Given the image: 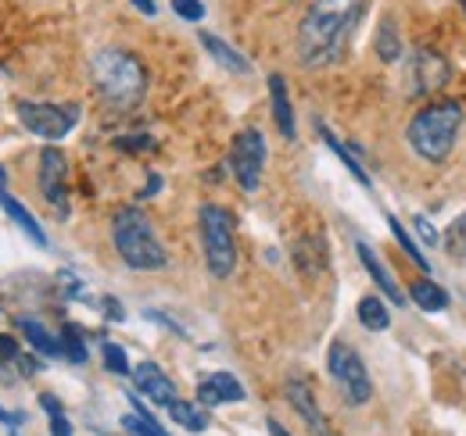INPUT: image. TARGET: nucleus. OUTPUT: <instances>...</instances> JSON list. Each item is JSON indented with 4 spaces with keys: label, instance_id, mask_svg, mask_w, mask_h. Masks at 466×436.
Instances as JSON below:
<instances>
[{
    "label": "nucleus",
    "instance_id": "nucleus-1",
    "mask_svg": "<svg viewBox=\"0 0 466 436\" xmlns=\"http://www.w3.org/2000/svg\"><path fill=\"white\" fill-rule=\"evenodd\" d=\"M362 11L366 0H312L298 22V61L305 68L338 64L362 22Z\"/></svg>",
    "mask_w": 466,
    "mask_h": 436
},
{
    "label": "nucleus",
    "instance_id": "nucleus-2",
    "mask_svg": "<svg viewBox=\"0 0 466 436\" xmlns=\"http://www.w3.org/2000/svg\"><path fill=\"white\" fill-rule=\"evenodd\" d=\"M90 75H94V90L97 97L112 111H133L140 108L144 94H147V68L144 61L122 47H105L90 61Z\"/></svg>",
    "mask_w": 466,
    "mask_h": 436
},
{
    "label": "nucleus",
    "instance_id": "nucleus-3",
    "mask_svg": "<svg viewBox=\"0 0 466 436\" xmlns=\"http://www.w3.org/2000/svg\"><path fill=\"white\" fill-rule=\"evenodd\" d=\"M463 129V104L456 101H434L427 108H420L409 122V147L416 151V158L431 164L449 162L456 140Z\"/></svg>",
    "mask_w": 466,
    "mask_h": 436
},
{
    "label": "nucleus",
    "instance_id": "nucleus-4",
    "mask_svg": "<svg viewBox=\"0 0 466 436\" xmlns=\"http://www.w3.org/2000/svg\"><path fill=\"white\" fill-rule=\"evenodd\" d=\"M112 243H116L118 258L133 272H158L169 265V254H166L151 218L140 208H118L112 218Z\"/></svg>",
    "mask_w": 466,
    "mask_h": 436
},
{
    "label": "nucleus",
    "instance_id": "nucleus-5",
    "mask_svg": "<svg viewBox=\"0 0 466 436\" xmlns=\"http://www.w3.org/2000/svg\"><path fill=\"white\" fill-rule=\"evenodd\" d=\"M205 265L216 279H227L237 269V240H233V215L219 204H201L198 212Z\"/></svg>",
    "mask_w": 466,
    "mask_h": 436
},
{
    "label": "nucleus",
    "instance_id": "nucleus-6",
    "mask_svg": "<svg viewBox=\"0 0 466 436\" xmlns=\"http://www.w3.org/2000/svg\"><path fill=\"white\" fill-rule=\"evenodd\" d=\"M327 372H330V380L338 382L341 397L349 401L351 408H359V404L370 401V393H373L370 372H366L362 358L351 351L349 343H341V340L330 343V351H327Z\"/></svg>",
    "mask_w": 466,
    "mask_h": 436
},
{
    "label": "nucleus",
    "instance_id": "nucleus-7",
    "mask_svg": "<svg viewBox=\"0 0 466 436\" xmlns=\"http://www.w3.org/2000/svg\"><path fill=\"white\" fill-rule=\"evenodd\" d=\"M79 108L76 104H36V101H18V122L40 136V140H61L76 129Z\"/></svg>",
    "mask_w": 466,
    "mask_h": 436
},
{
    "label": "nucleus",
    "instance_id": "nucleus-8",
    "mask_svg": "<svg viewBox=\"0 0 466 436\" xmlns=\"http://www.w3.org/2000/svg\"><path fill=\"white\" fill-rule=\"evenodd\" d=\"M230 168H233V179L240 183L244 193H255L258 190L262 168H266V136L258 129H244V133L233 136Z\"/></svg>",
    "mask_w": 466,
    "mask_h": 436
},
{
    "label": "nucleus",
    "instance_id": "nucleus-9",
    "mask_svg": "<svg viewBox=\"0 0 466 436\" xmlns=\"http://www.w3.org/2000/svg\"><path fill=\"white\" fill-rule=\"evenodd\" d=\"M449 79H452V68H449V61L438 54V51L420 47L416 54L409 57V94L412 97L438 94V90H445Z\"/></svg>",
    "mask_w": 466,
    "mask_h": 436
},
{
    "label": "nucleus",
    "instance_id": "nucleus-10",
    "mask_svg": "<svg viewBox=\"0 0 466 436\" xmlns=\"http://www.w3.org/2000/svg\"><path fill=\"white\" fill-rule=\"evenodd\" d=\"M40 190L61 215H68V162L58 147L40 151Z\"/></svg>",
    "mask_w": 466,
    "mask_h": 436
},
{
    "label": "nucleus",
    "instance_id": "nucleus-11",
    "mask_svg": "<svg viewBox=\"0 0 466 436\" xmlns=\"http://www.w3.org/2000/svg\"><path fill=\"white\" fill-rule=\"evenodd\" d=\"M284 397H288V404H291L294 411L301 415V422L309 426V433L312 436H334L330 422H327V415L319 411V404H316V397H312V390H309L305 382L291 380L288 386H284Z\"/></svg>",
    "mask_w": 466,
    "mask_h": 436
},
{
    "label": "nucleus",
    "instance_id": "nucleus-12",
    "mask_svg": "<svg viewBox=\"0 0 466 436\" xmlns=\"http://www.w3.org/2000/svg\"><path fill=\"white\" fill-rule=\"evenodd\" d=\"M355 254H359V262H362V269L370 272V279L377 282V290H380V293H388V301L402 308V304H406V293L399 290V282H395V275L388 272V265L380 262V254H377V251H373V247H370L366 240H359V243H355Z\"/></svg>",
    "mask_w": 466,
    "mask_h": 436
},
{
    "label": "nucleus",
    "instance_id": "nucleus-13",
    "mask_svg": "<svg viewBox=\"0 0 466 436\" xmlns=\"http://www.w3.org/2000/svg\"><path fill=\"white\" fill-rule=\"evenodd\" d=\"M133 380H137V390H140L147 401H155V404H162V408H169L176 401L173 380H169L155 362H140V365L133 369Z\"/></svg>",
    "mask_w": 466,
    "mask_h": 436
},
{
    "label": "nucleus",
    "instance_id": "nucleus-14",
    "mask_svg": "<svg viewBox=\"0 0 466 436\" xmlns=\"http://www.w3.org/2000/svg\"><path fill=\"white\" fill-rule=\"evenodd\" d=\"M227 401H244V386L237 382V376L230 372H212L198 382V404L205 408H216V404H227Z\"/></svg>",
    "mask_w": 466,
    "mask_h": 436
},
{
    "label": "nucleus",
    "instance_id": "nucleus-15",
    "mask_svg": "<svg viewBox=\"0 0 466 436\" xmlns=\"http://www.w3.org/2000/svg\"><path fill=\"white\" fill-rule=\"evenodd\" d=\"M269 104H273V122L280 129L284 140H294V108H291V94H288V79L280 72L269 75Z\"/></svg>",
    "mask_w": 466,
    "mask_h": 436
},
{
    "label": "nucleus",
    "instance_id": "nucleus-16",
    "mask_svg": "<svg viewBox=\"0 0 466 436\" xmlns=\"http://www.w3.org/2000/svg\"><path fill=\"white\" fill-rule=\"evenodd\" d=\"M0 208L7 212V218H11V222H15V225H18V229H22V233H25V236L36 243V247H47V236H44L40 222L29 215V208H25L22 201H15L7 190H0Z\"/></svg>",
    "mask_w": 466,
    "mask_h": 436
},
{
    "label": "nucleus",
    "instance_id": "nucleus-17",
    "mask_svg": "<svg viewBox=\"0 0 466 436\" xmlns=\"http://www.w3.org/2000/svg\"><path fill=\"white\" fill-rule=\"evenodd\" d=\"M198 40H201V47H205L208 54L216 57V61H219V64H223L227 72H237V75H248V72H251L248 57L237 54L230 44H227V40H219L216 33H198Z\"/></svg>",
    "mask_w": 466,
    "mask_h": 436
},
{
    "label": "nucleus",
    "instance_id": "nucleus-18",
    "mask_svg": "<svg viewBox=\"0 0 466 436\" xmlns=\"http://www.w3.org/2000/svg\"><path fill=\"white\" fill-rule=\"evenodd\" d=\"M409 297H412L423 312H445V308H449V293H445L438 282H431V279H416V282L409 286Z\"/></svg>",
    "mask_w": 466,
    "mask_h": 436
},
{
    "label": "nucleus",
    "instance_id": "nucleus-19",
    "mask_svg": "<svg viewBox=\"0 0 466 436\" xmlns=\"http://www.w3.org/2000/svg\"><path fill=\"white\" fill-rule=\"evenodd\" d=\"M129 404H133V411L122 415V430H126V433L129 436H169L151 415H147V408H140L137 397H129Z\"/></svg>",
    "mask_w": 466,
    "mask_h": 436
},
{
    "label": "nucleus",
    "instance_id": "nucleus-20",
    "mask_svg": "<svg viewBox=\"0 0 466 436\" xmlns=\"http://www.w3.org/2000/svg\"><path fill=\"white\" fill-rule=\"evenodd\" d=\"M319 136H323V144H327V147L338 154V162L345 164L351 175H355V183H359V186H370V175H366V168L355 162V154H351L349 147H345V144H341V140H338V136H334V133H330L323 122H319Z\"/></svg>",
    "mask_w": 466,
    "mask_h": 436
},
{
    "label": "nucleus",
    "instance_id": "nucleus-21",
    "mask_svg": "<svg viewBox=\"0 0 466 436\" xmlns=\"http://www.w3.org/2000/svg\"><path fill=\"white\" fill-rule=\"evenodd\" d=\"M355 315H359L362 326L373 329V332H380V329L391 326V315H388V308H384L380 297H362V301L355 304Z\"/></svg>",
    "mask_w": 466,
    "mask_h": 436
},
{
    "label": "nucleus",
    "instance_id": "nucleus-22",
    "mask_svg": "<svg viewBox=\"0 0 466 436\" xmlns=\"http://www.w3.org/2000/svg\"><path fill=\"white\" fill-rule=\"evenodd\" d=\"M18 329L29 336V343H33L40 354H47V358H58L61 354V340L58 336H51V332L40 326L36 319H18Z\"/></svg>",
    "mask_w": 466,
    "mask_h": 436
},
{
    "label": "nucleus",
    "instance_id": "nucleus-23",
    "mask_svg": "<svg viewBox=\"0 0 466 436\" xmlns=\"http://www.w3.org/2000/svg\"><path fill=\"white\" fill-rule=\"evenodd\" d=\"M377 57H380L384 64H395V61L402 57V40H399V29H395L391 18H384L380 29H377Z\"/></svg>",
    "mask_w": 466,
    "mask_h": 436
},
{
    "label": "nucleus",
    "instance_id": "nucleus-24",
    "mask_svg": "<svg viewBox=\"0 0 466 436\" xmlns=\"http://www.w3.org/2000/svg\"><path fill=\"white\" fill-rule=\"evenodd\" d=\"M169 415L187 430V433H205L208 430V415L198 408V404H187V401H173L169 404Z\"/></svg>",
    "mask_w": 466,
    "mask_h": 436
},
{
    "label": "nucleus",
    "instance_id": "nucleus-25",
    "mask_svg": "<svg viewBox=\"0 0 466 436\" xmlns=\"http://www.w3.org/2000/svg\"><path fill=\"white\" fill-rule=\"evenodd\" d=\"M388 229H391V236L399 240V247H402L409 258H412V265H416V269H423V272H431V262H427V258H423V251L412 243V236L406 233V225H402L395 215H388Z\"/></svg>",
    "mask_w": 466,
    "mask_h": 436
},
{
    "label": "nucleus",
    "instance_id": "nucleus-26",
    "mask_svg": "<svg viewBox=\"0 0 466 436\" xmlns=\"http://www.w3.org/2000/svg\"><path fill=\"white\" fill-rule=\"evenodd\" d=\"M61 354L72 362V365H83L90 354H86V343H83V332L76 326H65L61 332Z\"/></svg>",
    "mask_w": 466,
    "mask_h": 436
},
{
    "label": "nucleus",
    "instance_id": "nucleus-27",
    "mask_svg": "<svg viewBox=\"0 0 466 436\" xmlns=\"http://www.w3.org/2000/svg\"><path fill=\"white\" fill-rule=\"evenodd\" d=\"M116 151H122V154H147V151H155V140H151L147 133L118 136V140H116Z\"/></svg>",
    "mask_w": 466,
    "mask_h": 436
},
{
    "label": "nucleus",
    "instance_id": "nucleus-28",
    "mask_svg": "<svg viewBox=\"0 0 466 436\" xmlns=\"http://www.w3.org/2000/svg\"><path fill=\"white\" fill-rule=\"evenodd\" d=\"M105 365L116 372V376H129V358L118 343H105Z\"/></svg>",
    "mask_w": 466,
    "mask_h": 436
},
{
    "label": "nucleus",
    "instance_id": "nucleus-29",
    "mask_svg": "<svg viewBox=\"0 0 466 436\" xmlns=\"http://www.w3.org/2000/svg\"><path fill=\"white\" fill-rule=\"evenodd\" d=\"M173 11L187 22H201L205 18V4L201 0H173Z\"/></svg>",
    "mask_w": 466,
    "mask_h": 436
},
{
    "label": "nucleus",
    "instance_id": "nucleus-30",
    "mask_svg": "<svg viewBox=\"0 0 466 436\" xmlns=\"http://www.w3.org/2000/svg\"><path fill=\"white\" fill-rule=\"evenodd\" d=\"M22 354V347H18V340L15 336H7V332H0V365H15V358Z\"/></svg>",
    "mask_w": 466,
    "mask_h": 436
},
{
    "label": "nucleus",
    "instance_id": "nucleus-31",
    "mask_svg": "<svg viewBox=\"0 0 466 436\" xmlns=\"http://www.w3.org/2000/svg\"><path fill=\"white\" fill-rule=\"evenodd\" d=\"M416 233H420V240H423L427 247H438V229H434L423 215H416Z\"/></svg>",
    "mask_w": 466,
    "mask_h": 436
},
{
    "label": "nucleus",
    "instance_id": "nucleus-32",
    "mask_svg": "<svg viewBox=\"0 0 466 436\" xmlns=\"http://www.w3.org/2000/svg\"><path fill=\"white\" fill-rule=\"evenodd\" d=\"M40 408L47 411V419H51V415H65V408H61V401L55 393H40Z\"/></svg>",
    "mask_w": 466,
    "mask_h": 436
},
{
    "label": "nucleus",
    "instance_id": "nucleus-33",
    "mask_svg": "<svg viewBox=\"0 0 466 436\" xmlns=\"http://www.w3.org/2000/svg\"><path fill=\"white\" fill-rule=\"evenodd\" d=\"M51 436H72V422L65 415H51Z\"/></svg>",
    "mask_w": 466,
    "mask_h": 436
},
{
    "label": "nucleus",
    "instance_id": "nucleus-34",
    "mask_svg": "<svg viewBox=\"0 0 466 436\" xmlns=\"http://www.w3.org/2000/svg\"><path fill=\"white\" fill-rule=\"evenodd\" d=\"M0 422H7V426L15 430V426H22V422H25V415H18V411H4V408H0Z\"/></svg>",
    "mask_w": 466,
    "mask_h": 436
},
{
    "label": "nucleus",
    "instance_id": "nucleus-35",
    "mask_svg": "<svg viewBox=\"0 0 466 436\" xmlns=\"http://www.w3.org/2000/svg\"><path fill=\"white\" fill-rule=\"evenodd\" d=\"M105 312L112 315V322H122V304H118L116 297H108V301H105Z\"/></svg>",
    "mask_w": 466,
    "mask_h": 436
},
{
    "label": "nucleus",
    "instance_id": "nucleus-36",
    "mask_svg": "<svg viewBox=\"0 0 466 436\" xmlns=\"http://www.w3.org/2000/svg\"><path fill=\"white\" fill-rule=\"evenodd\" d=\"M147 179H151V183L144 186V193H140V197H151V193H158V190H162V175H147Z\"/></svg>",
    "mask_w": 466,
    "mask_h": 436
},
{
    "label": "nucleus",
    "instance_id": "nucleus-37",
    "mask_svg": "<svg viewBox=\"0 0 466 436\" xmlns=\"http://www.w3.org/2000/svg\"><path fill=\"white\" fill-rule=\"evenodd\" d=\"M133 7H140L144 15H155L158 7H155V0H133Z\"/></svg>",
    "mask_w": 466,
    "mask_h": 436
},
{
    "label": "nucleus",
    "instance_id": "nucleus-38",
    "mask_svg": "<svg viewBox=\"0 0 466 436\" xmlns=\"http://www.w3.org/2000/svg\"><path fill=\"white\" fill-rule=\"evenodd\" d=\"M266 426H269V433H273V436H291L288 430H284V426H280V422H277V419H269Z\"/></svg>",
    "mask_w": 466,
    "mask_h": 436
},
{
    "label": "nucleus",
    "instance_id": "nucleus-39",
    "mask_svg": "<svg viewBox=\"0 0 466 436\" xmlns=\"http://www.w3.org/2000/svg\"><path fill=\"white\" fill-rule=\"evenodd\" d=\"M466 233V215L460 218V222H456V225H452V233H449V236H463Z\"/></svg>",
    "mask_w": 466,
    "mask_h": 436
},
{
    "label": "nucleus",
    "instance_id": "nucleus-40",
    "mask_svg": "<svg viewBox=\"0 0 466 436\" xmlns=\"http://www.w3.org/2000/svg\"><path fill=\"white\" fill-rule=\"evenodd\" d=\"M4 183H7V172H4V164H0V190H4Z\"/></svg>",
    "mask_w": 466,
    "mask_h": 436
},
{
    "label": "nucleus",
    "instance_id": "nucleus-41",
    "mask_svg": "<svg viewBox=\"0 0 466 436\" xmlns=\"http://www.w3.org/2000/svg\"><path fill=\"white\" fill-rule=\"evenodd\" d=\"M460 4H463V11H466V0H460Z\"/></svg>",
    "mask_w": 466,
    "mask_h": 436
},
{
    "label": "nucleus",
    "instance_id": "nucleus-42",
    "mask_svg": "<svg viewBox=\"0 0 466 436\" xmlns=\"http://www.w3.org/2000/svg\"><path fill=\"white\" fill-rule=\"evenodd\" d=\"M11 436H15V433H11Z\"/></svg>",
    "mask_w": 466,
    "mask_h": 436
}]
</instances>
